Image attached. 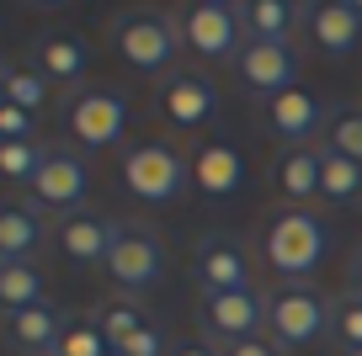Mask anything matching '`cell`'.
<instances>
[{
    "mask_svg": "<svg viewBox=\"0 0 362 356\" xmlns=\"http://www.w3.org/2000/svg\"><path fill=\"white\" fill-rule=\"evenodd\" d=\"M0 101H6V90H0Z\"/></svg>",
    "mask_w": 362,
    "mask_h": 356,
    "instance_id": "36",
    "label": "cell"
},
{
    "mask_svg": "<svg viewBox=\"0 0 362 356\" xmlns=\"http://www.w3.org/2000/svg\"><path fill=\"white\" fill-rule=\"evenodd\" d=\"M33 303H48L43 298V271L33 261H6L0 266V309L16 314V309H33Z\"/></svg>",
    "mask_w": 362,
    "mask_h": 356,
    "instance_id": "24",
    "label": "cell"
},
{
    "mask_svg": "<svg viewBox=\"0 0 362 356\" xmlns=\"http://www.w3.org/2000/svg\"><path fill=\"white\" fill-rule=\"evenodd\" d=\"M341 356H362V351H341Z\"/></svg>",
    "mask_w": 362,
    "mask_h": 356,
    "instance_id": "34",
    "label": "cell"
},
{
    "mask_svg": "<svg viewBox=\"0 0 362 356\" xmlns=\"http://www.w3.org/2000/svg\"><path fill=\"white\" fill-rule=\"evenodd\" d=\"M304 27L325 54H351V48L362 43L357 0H320V6H304Z\"/></svg>",
    "mask_w": 362,
    "mask_h": 356,
    "instance_id": "16",
    "label": "cell"
},
{
    "mask_svg": "<svg viewBox=\"0 0 362 356\" xmlns=\"http://www.w3.org/2000/svg\"><path fill=\"white\" fill-rule=\"evenodd\" d=\"M330 335H336L341 351H362V298L351 287L341 298H330Z\"/></svg>",
    "mask_w": 362,
    "mask_h": 356,
    "instance_id": "27",
    "label": "cell"
},
{
    "mask_svg": "<svg viewBox=\"0 0 362 356\" xmlns=\"http://www.w3.org/2000/svg\"><path fill=\"white\" fill-rule=\"evenodd\" d=\"M187 181H192V155H181L176 144H134V149H123L128 197L165 208V202H176L181 191H187Z\"/></svg>",
    "mask_w": 362,
    "mask_h": 356,
    "instance_id": "4",
    "label": "cell"
},
{
    "mask_svg": "<svg viewBox=\"0 0 362 356\" xmlns=\"http://www.w3.org/2000/svg\"><path fill=\"white\" fill-rule=\"evenodd\" d=\"M112 356H117V351H112Z\"/></svg>",
    "mask_w": 362,
    "mask_h": 356,
    "instance_id": "38",
    "label": "cell"
},
{
    "mask_svg": "<svg viewBox=\"0 0 362 356\" xmlns=\"http://www.w3.org/2000/svg\"><path fill=\"white\" fill-rule=\"evenodd\" d=\"M107 277L117 282V292H123V298L149 292L160 277H165V239H160L149 223L123 218V223H117L112 250H107Z\"/></svg>",
    "mask_w": 362,
    "mask_h": 356,
    "instance_id": "5",
    "label": "cell"
},
{
    "mask_svg": "<svg viewBox=\"0 0 362 356\" xmlns=\"http://www.w3.org/2000/svg\"><path fill=\"white\" fill-rule=\"evenodd\" d=\"M192 282L208 292H235L250 287V250L240 245L235 234H203L192 250Z\"/></svg>",
    "mask_w": 362,
    "mask_h": 356,
    "instance_id": "11",
    "label": "cell"
},
{
    "mask_svg": "<svg viewBox=\"0 0 362 356\" xmlns=\"http://www.w3.org/2000/svg\"><path fill=\"white\" fill-rule=\"evenodd\" d=\"M351 292L362 298V250H357V261H351Z\"/></svg>",
    "mask_w": 362,
    "mask_h": 356,
    "instance_id": "33",
    "label": "cell"
},
{
    "mask_svg": "<svg viewBox=\"0 0 362 356\" xmlns=\"http://www.w3.org/2000/svg\"><path fill=\"white\" fill-rule=\"evenodd\" d=\"M0 90H6V101L22 112H33L48 101V75L37 64H16V59H0Z\"/></svg>",
    "mask_w": 362,
    "mask_h": 356,
    "instance_id": "23",
    "label": "cell"
},
{
    "mask_svg": "<svg viewBox=\"0 0 362 356\" xmlns=\"http://www.w3.org/2000/svg\"><path fill=\"white\" fill-rule=\"evenodd\" d=\"M37 165H43L37 138H11V144H0V176L6 181H27V186H33Z\"/></svg>",
    "mask_w": 362,
    "mask_h": 356,
    "instance_id": "29",
    "label": "cell"
},
{
    "mask_svg": "<svg viewBox=\"0 0 362 356\" xmlns=\"http://www.w3.org/2000/svg\"><path fill=\"white\" fill-rule=\"evenodd\" d=\"M86 197H90V170L75 149H43V165L33 176V208L37 213H86Z\"/></svg>",
    "mask_w": 362,
    "mask_h": 356,
    "instance_id": "9",
    "label": "cell"
},
{
    "mask_svg": "<svg viewBox=\"0 0 362 356\" xmlns=\"http://www.w3.org/2000/svg\"><path fill=\"white\" fill-rule=\"evenodd\" d=\"M197 324H203V340H214V345L256 340V335H267V292L261 287L208 292L197 303Z\"/></svg>",
    "mask_w": 362,
    "mask_h": 356,
    "instance_id": "6",
    "label": "cell"
},
{
    "mask_svg": "<svg viewBox=\"0 0 362 356\" xmlns=\"http://www.w3.org/2000/svg\"><path fill=\"white\" fill-rule=\"evenodd\" d=\"M33 64L48 75V85H80L86 64H90V48L64 27H48V32L33 37Z\"/></svg>",
    "mask_w": 362,
    "mask_h": 356,
    "instance_id": "15",
    "label": "cell"
},
{
    "mask_svg": "<svg viewBox=\"0 0 362 356\" xmlns=\"http://www.w3.org/2000/svg\"><path fill=\"white\" fill-rule=\"evenodd\" d=\"M165 356H224L214 340H203V335H192V340H170Z\"/></svg>",
    "mask_w": 362,
    "mask_h": 356,
    "instance_id": "31",
    "label": "cell"
},
{
    "mask_svg": "<svg viewBox=\"0 0 362 356\" xmlns=\"http://www.w3.org/2000/svg\"><path fill=\"white\" fill-rule=\"evenodd\" d=\"M320 197L336 202V208L362 202V165H357V160H346V155L320 149Z\"/></svg>",
    "mask_w": 362,
    "mask_h": 356,
    "instance_id": "22",
    "label": "cell"
},
{
    "mask_svg": "<svg viewBox=\"0 0 362 356\" xmlns=\"http://www.w3.org/2000/svg\"><path fill=\"white\" fill-rule=\"evenodd\" d=\"M224 356H283L277 345L267 340V335H256V340H240V345H224Z\"/></svg>",
    "mask_w": 362,
    "mask_h": 356,
    "instance_id": "32",
    "label": "cell"
},
{
    "mask_svg": "<svg viewBox=\"0 0 362 356\" xmlns=\"http://www.w3.org/2000/svg\"><path fill=\"white\" fill-rule=\"evenodd\" d=\"M240 181H245V160H240L235 144L208 138V144L192 149V186L203 191V197H235Z\"/></svg>",
    "mask_w": 362,
    "mask_h": 356,
    "instance_id": "17",
    "label": "cell"
},
{
    "mask_svg": "<svg viewBox=\"0 0 362 356\" xmlns=\"http://www.w3.org/2000/svg\"><path fill=\"white\" fill-rule=\"evenodd\" d=\"M320 335H330V298L315 282H283L267 292V340L277 351H304Z\"/></svg>",
    "mask_w": 362,
    "mask_h": 356,
    "instance_id": "3",
    "label": "cell"
},
{
    "mask_svg": "<svg viewBox=\"0 0 362 356\" xmlns=\"http://www.w3.org/2000/svg\"><path fill=\"white\" fill-rule=\"evenodd\" d=\"M267 176L293 208H304L309 197H320V149H283V155H272Z\"/></svg>",
    "mask_w": 362,
    "mask_h": 356,
    "instance_id": "19",
    "label": "cell"
},
{
    "mask_svg": "<svg viewBox=\"0 0 362 356\" xmlns=\"http://www.w3.org/2000/svg\"><path fill=\"white\" fill-rule=\"evenodd\" d=\"M330 155H346L362 165V107H336L330 112V123H325V144Z\"/></svg>",
    "mask_w": 362,
    "mask_h": 356,
    "instance_id": "26",
    "label": "cell"
},
{
    "mask_svg": "<svg viewBox=\"0 0 362 356\" xmlns=\"http://www.w3.org/2000/svg\"><path fill=\"white\" fill-rule=\"evenodd\" d=\"M357 11H362V0H357Z\"/></svg>",
    "mask_w": 362,
    "mask_h": 356,
    "instance_id": "37",
    "label": "cell"
},
{
    "mask_svg": "<svg viewBox=\"0 0 362 356\" xmlns=\"http://www.w3.org/2000/svg\"><path fill=\"white\" fill-rule=\"evenodd\" d=\"M90 319H96V330L107 335V345H112V351H117V345L128 340V335H139L144 324H155V319H149V314L139 309L134 298H123V292H117V298H107L102 309L90 314Z\"/></svg>",
    "mask_w": 362,
    "mask_h": 356,
    "instance_id": "25",
    "label": "cell"
},
{
    "mask_svg": "<svg viewBox=\"0 0 362 356\" xmlns=\"http://www.w3.org/2000/svg\"><path fill=\"white\" fill-rule=\"evenodd\" d=\"M181 43L197 59H240L245 48V22L235 0H197L181 16Z\"/></svg>",
    "mask_w": 362,
    "mask_h": 356,
    "instance_id": "8",
    "label": "cell"
},
{
    "mask_svg": "<svg viewBox=\"0 0 362 356\" xmlns=\"http://www.w3.org/2000/svg\"><path fill=\"white\" fill-rule=\"evenodd\" d=\"M261 261L283 282H304L325 261V223H320V213L293 208V202L272 208L267 223H261Z\"/></svg>",
    "mask_w": 362,
    "mask_h": 356,
    "instance_id": "1",
    "label": "cell"
},
{
    "mask_svg": "<svg viewBox=\"0 0 362 356\" xmlns=\"http://www.w3.org/2000/svg\"><path fill=\"white\" fill-rule=\"evenodd\" d=\"M37 134V117L11 101H0V144H11V138H33Z\"/></svg>",
    "mask_w": 362,
    "mask_h": 356,
    "instance_id": "30",
    "label": "cell"
},
{
    "mask_svg": "<svg viewBox=\"0 0 362 356\" xmlns=\"http://www.w3.org/2000/svg\"><path fill=\"white\" fill-rule=\"evenodd\" d=\"M240 22H245V37H261V43H288L293 27L304 22V11L288 6V0H240Z\"/></svg>",
    "mask_w": 362,
    "mask_h": 356,
    "instance_id": "21",
    "label": "cell"
},
{
    "mask_svg": "<svg viewBox=\"0 0 362 356\" xmlns=\"http://www.w3.org/2000/svg\"><path fill=\"white\" fill-rule=\"evenodd\" d=\"M37 356H59V351H37Z\"/></svg>",
    "mask_w": 362,
    "mask_h": 356,
    "instance_id": "35",
    "label": "cell"
},
{
    "mask_svg": "<svg viewBox=\"0 0 362 356\" xmlns=\"http://www.w3.org/2000/svg\"><path fill=\"white\" fill-rule=\"evenodd\" d=\"M155 107L170 128H203L218 117V85L197 69H170L155 85Z\"/></svg>",
    "mask_w": 362,
    "mask_h": 356,
    "instance_id": "10",
    "label": "cell"
},
{
    "mask_svg": "<svg viewBox=\"0 0 362 356\" xmlns=\"http://www.w3.org/2000/svg\"><path fill=\"white\" fill-rule=\"evenodd\" d=\"M176 48H187V43H181V16L149 11V6L112 16V54L123 59L128 69H139V75H160V69H170Z\"/></svg>",
    "mask_w": 362,
    "mask_h": 356,
    "instance_id": "2",
    "label": "cell"
},
{
    "mask_svg": "<svg viewBox=\"0 0 362 356\" xmlns=\"http://www.w3.org/2000/svg\"><path fill=\"white\" fill-rule=\"evenodd\" d=\"M64 128L80 149H112L128 128V96L112 85H86L80 96H69Z\"/></svg>",
    "mask_w": 362,
    "mask_h": 356,
    "instance_id": "7",
    "label": "cell"
},
{
    "mask_svg": "<svg viewBox=\"0 0 362 356\" xmlns=\"http://www.w3.org/2000/svg\"><path fill=\"white\" fill-rule=\"evenodd\" d=\"M261 117H267V134L272 138H283V149H309V138L325 134L330 107L315 96V90L293 85V90H283V96H272Z\"/></svg>",
    "mask_w": 362,
    "mask_h": 356,
    "instance_id": "12",
    "label": "cell"
},
{
    "mask_svg": "<svg viewBox=\"0 0 362 356\" xmlns=\"http://www.w3.org/2000/svg\"><path fill=\"white\" fill-rule=\"evenodd\" d=\"M240 85L250 90V96H283V90L298 85V54L293 43H261V37H245V48H240Z\"/></svg>",
    "mask_w": 362,
    "mask_h": 356,
    "instance_id": "13",
    "label": "cell"
},
{
    "mask_svg": "<svg viewBox=\"0 0 362 356\" xmlns=\"http://www.w3.org/2000/svg\"><path fill=\"white\" fill-rule=\"evenodd\" d=\"M48 239L43 213L22 197H0V266L6 261H33L37 245Z\"/></svg>",
    "mask_w": 362,
    "mask_h": 356,
    "instance_id": "18",
    "label": "cell"
},
{
    "mask_svg": "<svg viewBox=\"0 0 362 356\" xmlns=\"http://www.w3.org/2000/svg\"><path fill=\"white\" fill-rule=\"evenodd\" d=\"M64 324H69V319L54 309V303H33V309H16V314H6V340L37 356V351H54V345H59Z\"/></svg>",
    "mask_w": 362,
    "mask_h": 356,
    "instance_id": "20",
    "label": "cell"
},
{
    "mask_svg": "<svg viewBox=\"0 0 362 356\" xmlns=\"http://www.w3.org/2000/svg\"><path fill=\"white\" fill-rule=\"evenodd\" d=\"M117 239V223L107 218V213H69V218H59V234L54 245L64 261H75V266H107V250H112Z\"/></svg>",
    "mask_w": 362,
    "mask_h": 356,
    "instance_id": "14",
    "label": "cell"
},
{
    "mask_svg": "<svg viewBox=\"0 0 362 356\" xmlns=\"http://www.w3.org/2000/svg\"><path fill=\"white\" fill-rule=\"evenodd\" d=\"M54 351L59 356H112V345H107V335L96 330V319H69Z\"/></svg>",
    "mask_w": 362,
    "mask_h": 356,
    "instance_id": "28",
    "label": "cell"
}]
</instances>
